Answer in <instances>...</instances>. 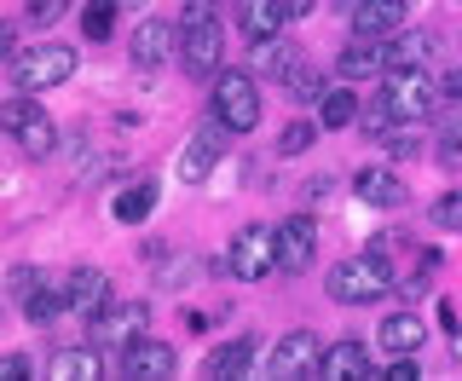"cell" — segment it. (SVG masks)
I'll list each match as a JSON object with an SVG mask.
<instances>
[{
	"mask_svg": "<svg viewBox=\"0 0 462 381\" xmlns=\"http://www.w3.org/2000/svg\"><path fill=\"white\" fill-rule=\"evenodd\" d=\"M324 289H329V301H341V306H370V301H382L387 289H393V260H387L382 248L336 260L329 277H324Z\"/></svg>",
	"mask_w": 462,
	"mask_h": 381,
	"instance_id": "6da1fadb",
	"label": "cell"
},
{
	"mask_svg": "<svg viewBox=\"0 0 462 381\" xmlns=\"http://www.w3.org/2000/svg\"><path fill=\"white\" fill-rule=\"evenodd\" d=\"M76 76V52L64 41H35V47L6 58V81L12 93H47V87H64Z\"/></svg>",
	"mask_w": 462,
	"mask_h": 381,
	"instance_id": "7a4b0ae2",
	"label": "cell"
},
{
	"mask_svg": "<svg viewBox=\"0 0 462 381\" xmlns=\"http://www.w3.org/2000/svg\"><path fill=\"white\" fill-rule=\"evenodd\" d=\"M439 98H445V87L433 81L428 70H393L387 87L375 93V105L393 116V122H428V116L439 110Z\"/></svg>",
	"mask_w": 462,
	"mask_h": 381,
	"instance_id": "3957f363",
	"label": "cell"
},
{
	"mask_svg": "<svg viewBox=\"0 0 462 381\" xmlns=\"http://www.w3.org/2000/svg\"><path fill=\"white\" fill-rule=\"evenodd\" d=\"M208 116H220L231 134H254L260 127V87L249 70H220L208 93Z\"/></svg>",
	"mask_w": 462,
	"mask_h": 381,
	"instance_id": "277c9868",
	"label": "cell"
},
{
	"mask_svg": "<svg viewBox=\"0 0 462 381\" xmlns=\"http://www.w3.org/2000/svg\"><path fill=\"white\" fill-rule=\"evenodd\" d=\"M0 122H6V134L23 144V156H35V163H47V156H52L58 127H52V116L41 110L29 93H12L6 105H0Z\"/></svg>",
	"mask_w": 462,
	"mask_h": 381,
	"instance_id": "5b68a950",
	"label": "cell"
},
{
	"mask_svg": "<svg viewBox=\"0 0 462 381\" xmlns=\"http://www.w3.org/2000/svg\"><path fill=\"white\" fill-rule=\"evenodd\" d=\"M220 58H226V23L220 18L180 23V64L191 81H214L220 76Z\"/></svg>",
	"mask_w": 462,
	"mask_h": 381,
	"instance_id": "8992f818",
	"label": "cell"
},
{
	"mask_svg": "<svg viewBox=\"0 0 462 381\" xmlns=\"http://www.w3.org/2000/svg\"><path fill=\"white\" fill-rule=\"evenodd\" d=\"M272 266H278V226H243L231 237L226 272L243 277V283H260V277H272Z\"/></svg>",
	"mask_w": 462,
	"mask_h": 381,
	"instance_id": "52a82bcc",
	"label": "cell"
},
{
	"mask_svg": "<svg viewBox=\"0 0 462 381\" xmlns=\"http://www.w3.org/2000/svg\"><path fill=\"white\" fill-rule=\"evenodd\" d=\"M93 324V341L98 347H134L144 330H151V306L144 301H110L98 318H87Z\"/></svg>",
	"mask_w": 462,
	"mask_h": 381,
	"instance_id": "ba28073f",
	"label": "cell"
},
{
	"mask_svg": "<svg viewBox=\"0 0 462 381\" xmlns=\"http://www.w3.org/2000/svg\"><path fill=\"white\" fill-rule=\"evenodd\" d=\"M411 23V6L404 0H353V41H393Z\"/></svg>",
	"mask_w": 462,
	"mask_h": 381,
	"instance_id": "9c48e42d",
	"label": "cell"
},
{
	"mask_svg": "<svg viewBox=\"0 0 462 381\" xmlns=\"http://www.w3.org/2000/svg\"><path fill=\"white\" fill-rule=\"evenodd\" d=\"M226 134H231V127L220 122V116H208V127L185 139L180 168H173V173H180V185H202V180H208V168L220 163V151H226Z\"/></svg>",
	"mask_w": 462,
	"mask_h": 381,
	"instance_id": "30bf717a",
	"label": "cell"
},
{
	"mask_svg": "<svg viewBox=\"0 0 462 381\" xmlns=\"http://www.w3.org/2000/svg\"><path fill=\"white\" fill-rule=\"evenodd\" d=\"M173 52H180V29L168 18H139V29H134V70L139 76H156Z\"/></svg>",
	"mask_w": 462,
	"mask_h": 381,
	"instance_id": "8fae6325",
	"label": "cell"
},
{
	"mask_svg": "<svg viewBox=\"0 0 462 381\" xmlns=\"http://www.w3.org/2000/svg\"><path fill=\"white\" fill-rule=\"evenodd\" d=\"M318 358H324V341L312 330H289L278 347H272V376L289 381V376H318Z\"/></svg>",
	"mask_w": 462,
	"mask_h": 381,
	"instance_id": "7c38bea8",
	"label": "cell"
},
{
	"mask_svg": "<svg viewBox=\"0 0 462 381\" xmlns=\"http://www.w3.org/2000/svg\"><path fill=\"white\" fill-rule=\"evenodd\" d=\"M312 260H318V226H312V214L278 219V266L283 272H307Z\"/></svg>",
	"mask_w": 462,
	"mask_h": 381,
	"instance_id": "4fadbf2b",
	"label": "cell"
},
{
	"mask_svg": "<svg viewBox=\"0 0 462 381\" xmlns=\"http://www.w3.org/2000/svg\"><path fill=\"white\" fill-rule=\"evenodd\" d=\"M180 370V358H173L168 341H151V335H139L134 347H122V376L127 381H168Z\"/></svg>",
	"mask_w": 462,
	"mask_h": 381,
	"instance_id": "5bb4252c",
	"label": "cell"
},
{
	"mask_svg": "<svg viewBox=\"0 0 462 381\" xmlns=\"http://www.w3.org/2000/svg\"><path fill=\"white\" fill-rule=\"evenodd\" d=\"M64 295H69V312H81V318H98L110 306V277L98 272V266H76L64 277Z\"/></svg>",
	"mask_w": 462,
	"mask_h": 381,
	"instance_id": "9a60e30c",
	"label": "cell"
},
{
	"mask_svg": "<svg viewBox=\"0 0 462 381\" xmlns=\"http://www.w3.org/2000/svg\"><path fill=\"white\" fill-rule=\"evenodd\" d=\"M370 376H375V364L358 341H336L318 358V381H370Z\"/></svg>",
	"mask_w": 462,
	"mask_h": 381,
	"instance_id": "2e32d148",
	"label": "cell"
},
{
	"mask_svg": "<svg viewBox=\"0 0 462 381\" xmlns=\"http://www.w3.org/2000/svg\"><path fill=\"white\" fill-rule=\"evenodd\" d=\"M353 190H358V202H370V209H404V202H411V190H404V180L393 168H358Z\"/></svg>",
	"mask_w": 462,
	"mask_h": 381,
	"instance_id": "e0dca14e",
	"label": "cell"
},
{
	"mask_svg": "<svg viewBox=\"0 0 462 381\" xmlns=\"http://www.w3.org/2000/svg\"><path fill=\"white\" fill-rule=\"evenodd\" d=\"M289 18H295V12H289V0H237V29H243L249 41L278 35Z\"/></svg>",
	"mask_w": 462,
	"mask_h": 381,
	"instance_id": "ac0fdd59",
	"label": "cell"
},
{
	"mask_svg": "<svg viewBox=\"0 0 462 381\" xmlns=\"http://www.w3.org/2000/svg\"><path fill=\"white\" fill-rule=\"evenodd\" d=\"M375 341H382V353H422V341H428V324L416 312H387L382 318V330H375Z\"/></svg>",
	"mask_w": 462,
	"mask_h": 381,
	"instance_id": "d6986e66",
	"label": "cell"
},
{
	"mask_svg": "<svg viewBox=\"0 0 462 381\" xmlns=\"http://www.w3.org/2000/svg\"><path fill=\"white\" fill-rule=\"evenodd\" d=\"M93 347H58V353L47 358V376L52 381H98V376H105V358H98Z\"/></svg>",
	"mask_w": 462,
	"mask_h": 381,
	"instance_id": "ffe728a7",
	"label": "cell"
},
{
	"mask_svg": "<svg viewBox=\"0 0 462 381\" xmlns=\"http://www.w3.org/2000/svg\"><path fill=\"white\" fill-rule=\"evenodd\" d=\"M387 70H428V58H433V35H422V29H404V35H393L387 41Z\"/></svg>",
	"mask_w": 462,
	"mask_h": 381,
	"instance_id": "44dd1931",
	"label": "cell"
},
{
	"mask_svg": "<svg viewBox=\"0 0 462 381\" xmlns=\"http://www.w3.org/2000/svg\"><path fill=\"white\" fill-rule=\"evenodd\" d=\"M375 70H387L382 41H353V47L336 58V76H346V81H365V76H375Z\"/></svg>",
	"mask_w": 462,
	"mask_h": 381,
	"instance_id": "7402d4cb",
	"label": "cell"
},
{
	"mask_svg": "<svg viewBox=\"0 0 462 381\" xmlns=\"http://www.w3.org/2000/svg\"><path fill=\"white\" fill-rule=\"evenodd\" d=\"M295 64H300V52L289 47L283 35L254 41V70H260V76H278V81H289V76H295Z\"/></svg>",
	"mask_w": 462,
	"mask_h": 381,
	"instance_id": "603a6c76",
	"label": "cell"
},
{
	"mask_svg": "<svg viewBox=\"0 0 462 381\" xmlns=\"http://www.w3.org/2000/svg\"><path fill=\"white\" fill-rule=\"evenodd\" d=\"M254 364V341L249 335H237V341H226V347H214V358L202 364V376H214V381H226V376H243Z\"/></svg>",
	"mask_w": 462,
	"mask_h": 381,
	"instance_id": "cb8c5ba5",
	"label": "cell"
},
{
	"mask_svg": "<svg viewBox=\"0 0 462 381\" xmlns=\"http://www.w3.org/2000/svg\"><path fill=\"white\" fill-rule=\"evenodd\" d=\"M18 306H23V318H29V324H52L58 312H69V295H64V289H52V283H35V289H29V295H23Z\"/></svg>",
	"mask_w": 462,
	"mask_h": 381,
	"instance_id": "d4e9b609",
	"label": "cell"
},
{
	"mask_svg": "<svg viewBox=\"0 0 462 381\" xmlns=\"http://www.w3.org/2000/svg\"><path fill=\"white\" fill-rule=\"evenodd\" d=\"M151 209H156V185H151V180L116 190V219H122V226H139V219H151Z\"/></svg>",
	"mask_w": 462,
	"mask_h": 381,
	"instance_id": "484cf974",
	"label": "cell"
},
{
	"mask_svg": "<svg viewBox=\"0 0 462 381\" xmlns=\"http://www.w3.org/2000/svg\"><path fill=\"white\" fill-rule=\"evenodd\" d=\"M318 122L324 127H353L358 122V98L346 93V87H329V93L318 98Z\"/></svg>",
	"mask_w": 462,
	"mask_h": 381,
	"instance_id": "4316f807",
	"label": "cell"
},
{
	"mask_svg": "<svg viewBox=\"0 0 462 381\" xmlns=\"http://www.w3.org/2000/svg\"><path fill=\"white\" fill-rule=\"evenodd\" d=\"M428 219H433L439 231H462V190H445V197L428 209Z\"/></svg>",
	"mask_w": 462,
	"mask_h": 381,
	"instance_id": "83f0119b",
	"label": "cell"
},
{
	"mask_svg": "<svg viewBox=\"0 0 462 381\" xmlns=\"http://www.w3.org/2000/svg\"><path fill=\"white\" fill-rule=\"evenodd\" d=\"M312 139H318V122H289L283 134H278V156H300Z\"/></svg>",
	"mask_w": 462,
	"mask_h": 381,
	"instance_id": "f1b7e54d",
	"label": "cell"
},
{
	"mask_svg": "<svg viewBox=\"0 0 462 381\" xmlns=\"http://www.w3.org/2000/svg\"><path fill=\"white\" fill-rule=\"evenodd\" d=\"M110 0H87V12H81V29H87V41H110Z\"/></svg>",
	"mask_w": 462,
	"mask_h": 381,
	"instance_id": "f546056e",
	"label": "cell"
},
{
	"mask_svg": "<svg viewBox=\"0 0 462 381\" xmlns=\"http://www.w3.org/2000/svg\"><path fill=\"white\" fill-rule=\"evenodd\" d=\"M283 87H289V93H295V98H324V76H318V70L307 64V58H300V64H295V76H289Z\"/></svg>",
	"mask_w": 462,
	"mask_h": 381,
	"instance_id": "4dcf8cb0",
	"label": "cell"
},
{
	"mask_svg": "<svg viewBox=\"0 0 462 381\" xmlns=\"http://www.w3.org/2000/svg\"><path fill=\"white\" fill-rule=\"evenodd\" d=\"M433 151H439V163H445V168H462V116L439 127V144H433Z\"/></svg>",
	"mask_w": 462,
	"mask_h": 381,
	"instance_id": "1f68e13d",
	"label": "cell"
},
{
	"mask_svg": "<svg viewBox=\"0 0 462 381\" xmlns=\"http://www.w3.org/2000/svg\"><path fill=\"white\" fill-rule=\"evenodd\" d=\"M64 6H69V0H29V6H23V23L29 29H52L58 18H64Z\"/></svg>",
	"mask_w": 462,
	"mask_h": 381,
	"instance_id": "d6a6232c",
	"label": "cell"
},
{
	"mask_svg": "<svg viewBox=\"0 0 462 381\" xmlns=\"http://www.w3.org/2000/svg\"><path fill=\"white\" fill-rule=\"evenodd\" d=\"M202 18H220V0H185V18L180 23H202Z\"/></svg>",
	"mask_w": 462,
	"mask_h": 381,
	"instance_id": "836d02e7",
	"label": "cell"
},
{
	"mask_svg": "<svg viewBox=\"0 0 462 381\" xmlns=\"http://www.w3.org/2000/svg\"><path fill=\"white\" fill-rule=\"evenodd\" d=\"M35 283H41V272H35V266H18V272H12V301H23Z\"/></svg>",
	"mask_w": 462,
	"mask_h": 381,
	"instance_id": "e575fe53",
	"label": "cell"
},
{
	"mask_svg": "<svg viewBox=\"0 0 462 381\" xmlns=\"http://www.w3.org/2000/svg\"><path fill=\"white\" fill-rule=\"evenodd\" d=\"M0 376H12V381H29V358H18V353H12L6 364H0Z\"/></svg>",
	"mask_w": 462,
	"mask_h": 381,
	"instance_id": "d590c367",
	"label": "cell"
},
{
	"mask_svg": "<svg viewBox=\"0 0 462 381\" xmlns=\"http://www.w3.org/2000/svg\"><path fill=\"white\" fill-rule=\"evenodd\" d=\"M439 87H445V98H462V70H457V76H445Z\"/></svg>",
	"mask_w": 462,
	"mask_h": 381,
	"instance_id": "8d00e7d4",
	"label": "cell"
},
{
	"mask_svg": "<svg viewBox=\"0 0 462 381\" xmlns=\"http://www.w3.org/2000/svg\"><path fill=\"white\" fill-rule=\"evenodd\" d=\"M289 12H295V18H307V12H312V0H289Z\"/></svg>",
	"mask_w": 462,
	"mask_h": 381,
	"instance_id": "74e56055",
	"label": "cell"
},
{
	"mask_svg": "<svg viewBox=\"0 0 462 381\" xmlns=\"http://www.w3.org/2000/svg\"><path fill=\"white\" fill-rule=\"evenodd\" d=\"M451 347H457V364H462V330H457V335H451Z\"/></svg>",
	"mask_w": 462,
	"mask_h": 381,
	"instance_id": "f35d334b",
	"label": "cell"
},
{
	"mask_svg": "<svg viewBox=\"0 0 462 381\" xmlns=\"http://www.w3.org/2000/svg\"><path fill=\"white\" fill-rule=\"evenodd\" d=\"M116 6H127V12H134V6H144V0H116Z\"/></svg>",
	"mask_w": 462,
	"mask_h": 381,
	"instance_id": "ab89813d",
	"label": "cell"
}]
</instances>
